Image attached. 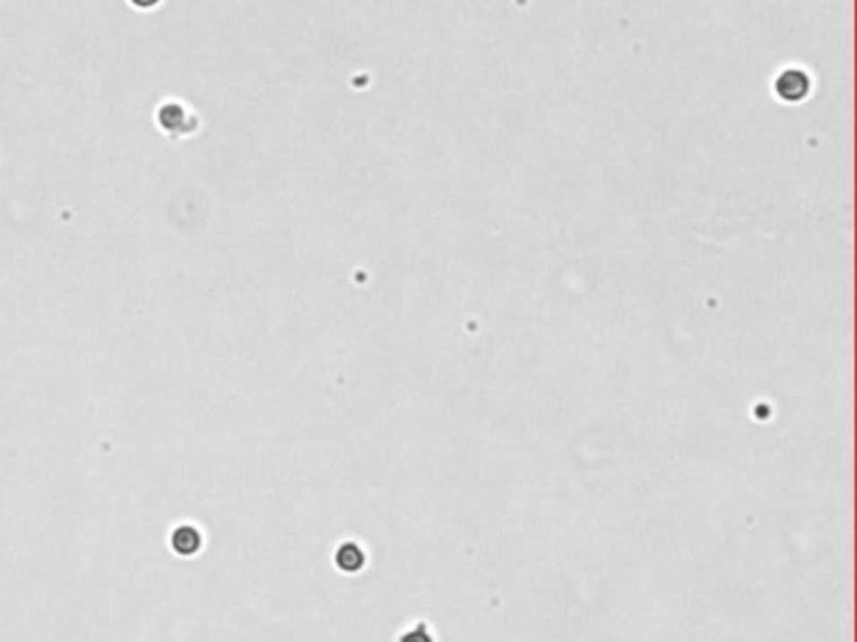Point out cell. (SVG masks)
Segmentation results:
<instances>
[{
  "mask_svg": "<svg viewBox=\"0 0 857 642\" xmlns=\"http://www.w3.org/2000/svg\"><path fill=\"white\" fill-rule=\"evenodd\" d=\"M775 93L787 103L802 101L809 93V76L802 68H784L780 76L775 78Z\"/></svg>",
  "mask_w": 857,
  "mask_h": 642,
  "instance_id": "6da1fadb",
  "label": "cell"
}]
</instances>
